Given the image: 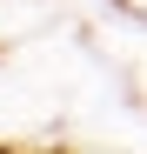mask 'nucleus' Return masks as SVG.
Instances as JSON below:
<instances>
[{
	"label": "nucleus",
	"instance_id": "obj_2",
	"mask_svg": "<svg viewBox=\"0 0 147 154\" xmlns=\"http://www.w3.org/2000/svg\"><path fill=\"white\" fill-rule=\"evenodd\" d=\"M114 7H120V14H127V20H134V27L147 34V0H114Z\"/></svg>",
	"mask_w": 147,
	"mask_h": 154
},
{
	"label": "nucleus",
	"instance_id": "obj_1",
	"mask_svg": "<svg viewBox=\"0 0 147 154\" xmlns=\"http://www.w3.org/2000/svg\"><path fill=\"white\" fill-rule=\"evenodd\" d=\"M47 0H0V47H14V40H27L34 27H47Z\"/></svg>",
	"mask_w": 147,
	"mask_h": 154
}]
</instances>
